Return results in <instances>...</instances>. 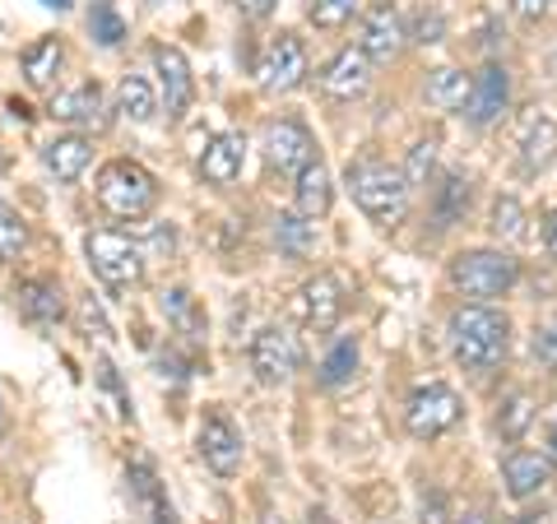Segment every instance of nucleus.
<instances>
[{
  "instance_id": "1",
  "label": "nucleus",
  "mask_w": 557,
  "mask_h": 524,
  "mask_svg": "<svg viewBox=\"0 0 557 524\" xmlns=\"http://www.w3.org/2000/svg\"><path fill=\"white\" fill-rule=\"evenodd\" d=\"M450 348L465 372H493L511 348V321L493 302H469L450 316Z\"/></svg>"
},
{
  "instance_id": "2",
  "label": "nucleus",
  "mask_w": 557,
  "mask_h": 524,
  "mask_svg": "<svg viewBox=\"0 0 557 524\" xmlns=\"http://www.w3.org/2000/svg\"><path fill=\"white\" fill-rule=\"evenodd\" d=\"M348 190H354V204L376 223H399L409 209V182L405 172L381 163V159H358L348 163Z\"/></svg>"
},
{
  "instance_id": "3",
  "label": "nucleus",
  "mask_w": 557,
  "mask_h": 524,
  "mask_svg": "<svg viewBox=\"0 0 557 524\" xmlns=\"http://www.w3.org/2000/svg\"><path fill=\"white\" fill-rule=\"evenodd\" d=\"M153 200H159V182L139 163L116 159L98 172V204L108 209L112 219H145Z\"/></svg>"
},
{
  "instance_id": "4",
  "label": "nucleus",
  "mask_w": 557,
  "mask_h": 524,
  "mask_svg": "<svg viewBox=\"0 0 557 524\" xmlns=\"http://www.w3.org/2000/svg\"><path fill=\"white\" fill-rule=\"evenodd\" d=\"M520 278V265L507 251H465L450 260V284H456L469 302H493L507 297Z\"/></svg>"
},
{
  "instance_id": "5",
  "label": "nucleus",
  "mask_w": 557,
  "mask_h": 524,
  "mask_svg": "<svg viewBox=\"0 0 557 524\" xmlns=\"http://www.w3.org/2000/svg\"><path fill=\"white\" fill-rule=\"evenodd\" d=\"M84 255H89L94 274L112 288H131L145 278V251H139V241H131L116 228H98L84 237Z\"/></svg>"
},
{
  "instance_id": "6",
  "label": "nucleus",
  "mask_w": 557,
  "mask_h": 524,
  "mask_svg": "<svg viewBox=\"0 0 557 524\" xmlns=\"http://www.w3.org/2000/svg\"><path fill=\"white\" fill-rule=\"evenodd\" d=\"M460 413H465L460 395L450 386H442V380H428V386H418L409 395L405 423H409V432L418 436V441H437V436H446L450 427L460 423Z\"/></svg>"
},
{
  "instance_id": "7",
  "label": "nucleus",
  "mask_w": 557,
  "mask_h": 524,
  "mask_svg": "<svg viewBox=\"0 0 557 524\" xmlns=\"http://www.w3.org/2000/svg\"><path fill=\"white\" fill-rule=\"evenodd\" d=\"M256 75H260V89H270V93L298 89L307 79V47H302L298 33H278V38L265 47V57H260Z\"/></svg>"
},
{
  "instance_id": "8",
  "label": "nucleus",
  "mask_w": 557,
  "mask_h": 524,
  "mask_svg": "<svg viewBox=\"0 0 557 524\" xmlns=\"http://www.w3.org/2000/svg\"><path fill=\"white\" fill-rule=\"evenodd\" d=\"M317 159V139L302 121H270L265 126V163L278 177H298V172Z\"/></svg>"
},
{
  "instance_id": "9",
  "label": "nucleus",
  "mask_w": 557,
  "mask_h": 524,
  "mask_svg": "<svg viewBox=\"0 0 557 524\" xmlns=\"http://www.w3.org/2000/svg\"><path fill=\"white\" fill-rule=\"evenodd\" d=\"M409 42V33H405V20L395 14V5H372L368 14H362V24H358V51L368 57L372 65H391L399 51H405Z\"/></svg>"
},
{
  "instance_id": "10",
  "label": "nucleus",
  "mask_w": 557,
  "mask_h": 524,
  "mask_svg": "<svg viewBox=\"0 0 557 524\" xmlns=\"http://www.w3.org/2000/svg\"><path fill=\"white\" fill-rule=\"evenodd\" d=\"M251 372L265 380V386H284V380L298 372V339H293L284 325L256 329V339H251Z\"/></svg>"
},
{
  "instance_id": "11",
  "label": "nucleus",
  "mask_w": 557,
  "mask_h": 524,
  "mask_svg": "<svg viewBox=\"0 0 557 524\" xmlns=\"http://www.w3.org/2000/svg\"><path fill=\"white\" fill-rule=\"evenodd\" d=\"M153 57V75H159V89H163V108H168V121H182L186 108L196 102V79H190V65L177 47L159 42L149 51Z\"/></svg>"
},
{
  "instance_id": "12",
  "label": "nucleus",
  "mask_w": 557,
  "mask_h": 524,
  "mask_svg": "<svg viewBox=\"0 0 557 524\" xmlns=\"http://www.w3.org/2000/svg\"><path fill=\"white\" fill-rule=\"evenodd\" d=\"M507 102H511V75H507V65H483L479 75H474V89H469V102H465V116H469V126H493V121L507 112Z\"/></svg>"
},
{
  "instance_id": "13",
  "label": "nucleus",
  "mask_w": 557,
  "mask_h": 524,
  "mask_svg": "<svg viewBox=\"0 0 557 524\" xmlns=\"http://www.w3.org/2000/svg\"><path fill=\"white\" fill-rule=\"evenodd\" d=\"M368 84H372V61L362 57L358 47H344L339 57L321 70V93L335 98V102L362 98V93H368Z\"/></svg>"
},
{
  "instance_id": "14",
  "label": "nucleus",
  "mask_w": 557,
  "mask_h": 524,
  "mask_svg": "<svg viewBox=\"0 0 557 524\" xmlns=\"http://www.w3.org/2000/svg\"><path fill=\"white\" fill-rule=\"evenodd\" d=\"M200 456L219 478H233L242 469V436L223 413H209L200 423Z\"/></svg>"
},
{
  "instance_id": "15",
  "label": "nucleus",
  "mask_w": 557,
  "mask_h": 524,
  "mask_svg": "<svg viewBox=\"0 0 557 524\" xmlns=\"http://www.w3.org/2000/svg\"><path fill=\"white\" fill-rule=\"evenodd\" d=\"M298 307H302V321L311 329H335L344 316V284L335 274H317L311 284H302Z\"/></svg>"
},
{
  "instance_id": "16",
  "label": "nucleus",
  "mask_w": 557,
  "mask_h": 524,
  "mask_svg": "<svg viewBox=\"0 0 557 524\" xmlns=\"http://www.w3.org/2000/svg\"><path fill=\"white\" fill-rule=\"evenodd\" d=\"M242 163H247V139L223 130L205 145V159H200V172L209 186H233L242 177Z\"/></svg>"
},
{
  "instance_id": "17",
  "label": "nucleus",
  "mask_w": 557,
  "mask_h": 524,
  "mask_svg": "<svg viewBox=\"0 0 557 524\" xmlns=\"http://www.w3.org/2000/svg\"><path fill=\"white\" fill-rule=\"evenodd\" d=\"M102 112H108V102H102V89L94 79H84L75 89L51 98V116H57L61 126H102Z\"/></svg>"
},
{
  "instance_id": "18",
  "label": "nucleus",
  "mask_w": 557,
  "mask_h": 524,
  "mask_svg": "<svg viewBox=\"0 0 557 524\" xmlns=\"http://www.w3.org/2000/svg\"><path fill=\"white\" fill-rule=\"evenodd\" d=\"M502 478H507V492L516 501H525L553 483V464L539 456V450H511L507 464H502Z\"/></svg>"
},
{
  "instance_id": "19",
  "label": "nucleus",
  "mask_w": 557,
  "mask_h": 524,
  "mask_svg": "<svg viewBox=\"0 0 557 524\" xmlns=\"http://www.w3.org/2000/svg\"><path fill=\"white\" fill-rule=\"evenodd\" d=\"M14 307H20V316L33 325H57L65 316V297L51 278H24V284L14 288Z\"/></svg>"
},
{
  "instance_id": "20",
  "label": "nucleus",
  "mask_w": 557,
  "mask_h": 524,
  "mask_svg": "<svg viewBox=\"0 0 557 524\" xmlns=\"http://www.w3.org/2000/svg\"><path fill=\"white\" fill-rule=\"evenodd\" d=\"M89 159H94V145L84 135H57L42 149V163H47V172L57 182H79L84 167H89Z\"/></svg>"
},
{
  "instance_id": "21",
  "label": "nucleus",
  "mask_w": 557,
  "mask_h": 524,
  "mask_svg": "<svg viewBox=\"0 0 557 524\" xmlns=\"http://www.w3.org/2000/svg\"><path fill=\"white\" fill-rule=\"evenodd\" d=\"M126 483H131V501H135L139 520H145V524H172V506H168L163 487H159V478H153L149 464H131Z\"/></svg>"
},
{
  "instance_id": "22",
  "label": "nucleus",
  "mask_w": 557,
  "mask_h": 524,
  "mask_svg": "<svg viewBox=\"0 0 557 524\" xmlns=\"http://www.w3.org/2000/svg\"><path fill=\"white\" fill-rule=\"evenodd\" d=\"M557 159V121L548 116H530L525 135H520V172H544Z\"/></svg>"
},
{
  "instance_id": "23",
  "label": "nucleus",
  "mask_w": 557,
  "mask_h": 524,
  "mask_svg": "<svg viewBox=\"0 0 557 524\" xmlns=\"http://www.w3.org/2000/svg\"><path fill=\"white\" fill-rule=\"evenodd\" d=\"M293 182H298V214L321 219L325 209H330V200H335V186H330V167H325L321 159H311Z\"/></svg>"
},
{
  "instance_id": "24",
  "label": "nucleus",
  "mask_w": 557,
  "mask_h": 524,
  "mask_svg": "<svg viewBox=\"0 0 557 524\" xmlns=\"http://www.w3.org/2000/svg\"><path fill=\"white\" fill-rule=\"evenodd\" d=\"M116 112L135 121V126H149L153 116H159V93H153V84L145 75H126L116 84Z\"/></svg>"
},
{
  "instance_id": "25",
  "label": "nucleus",
  "mask_w": 557,
  "mask_h": 524,
  "mask_svg": "<svg viewBox=\"0 0 557 524\" xmlns=\"http://www.w3.org/2000/svg\"><path fill=\"white\" fill-rule=\"evenodd\" d=\"M469 89H474V75H465L456 65H442L428 75V102L442 112H460L469 102Z\"/></svg>"
},
{
  "instance_id": "26",
  "label": "nucleus",
  "mask_w": 557,
  "mask_h": 524,
  "mask_svg": "<svg viewBox=\"0 0 557 524\" xmlns=\"http://www.w3.org/2000/svg\"><path fill=\"white\" fill-rule=\"evenodd\" d=\"M65 65V47L61 38H38L28 51H24V79L33 84V89H51Z\"/></svg>"
},
{
  "instance_id": "27",
  "label": "nucleus",
  "mask_w": 557,
  "mask_h": 524,
  "mask_svg": "<svg viewBox=\"0 0 557 524\" xmlns=\"http://www.w3.org/2000/svg\"><path fill=\"white\" fill-rule=\"evenodd\" d=\"M274 241L284 255H307L317 233H311V219L307 214H278L274 219Z\"/></svg>"
},
{
  "instance_id": "28",
  "label": "nucleus",
  "mask_w": 557,
  "mask_h": 524,
  "mask_svg": "<svg viewBox=\"0 0 557 524\" xmlns=\"http://www.w3.org/2000/svg\"><path fill=\"white\" fill-rule=\"evenodd\" d=\"M89 33H94L98 47H121V42H126V20L116 14L112 0H94V10H89Z\"/></svg>"
},
{
  "instance_id": "29",
  "label": "nucleus",
  "mask_w": 557,
  "mask_h": 524,
  "mask_svg": "<svg viewBox=\"0 0 557 524\" xmlns=\"http://www.w3.org/2000/svg\"><path fill=\"white\" fill-rule=\"evenodd\" d=\"M358 372V339H339L321 362V386H344Z\"/></svg>"
},
{
  "instance_id": "30",
  "label": "nucleus",
  "mask_w": 557,
  "mask_h": 524,
  "mask_svg": "<svg viewBox=\"0 0 557 524\" xmlns=\"http://www.w3.org/2000/svg\"><path fill=\"white\" fill-rule=\"evenodd\" d=\"M469 209V177H446L437 186V228H450Z\"/></svg>"
},
{
  "instance_id": "31",
  "label": "nucleus",
  "mask_w": 557,
  "mask_h": 524,
  "mask_svg": "<svg viewBox=\"0 0 557 524\" xmlns=\"http://www.w3.org/2000/svg\"><path fill=\"white\" fill-rule=\"evenodd\" d=\"M362 10V0H307V20L317 28H344Z\"/></svg>"
},
{
  "instance_id": "32",
  "label": "nucleus",
  "mask_w": 557,
  "mask_h": 524,
  "mask_svg": "<svg viewBox=\"0 0 557 524\" xmlns=\"http://www.w3.org/2000/svg\"><path fill=\"white\" fill-rule=\"evenodd\" d=\"M24 247H28V223L0 200V260H20Z\"/></svg>"
},
{
  "instance_id": "33",
  "label": "nucleus",
  "mask_w": 557,
  "mask_h": 524,
  "mask_svg": "<svg viewBox=\"0 0 557 524\" xmlns=\"http://www.w3.org/2000/svg\"><path fill=\"white\" fill-rule=\"evenodd\" d=\"M493 237H502V241H520V237H525V209H520L516 196H502L493 204Z\"/></svg>"
},
{
  "instance_id": "34",
  "label": "nucleus",
  "mask_w": 557,
  "mask_h": 524,
  "mask_svg": "<svg viewBox=\"0 0 557 524\" xmlns=\"http://www.w3.org/2000/svg\"><path fill=\"white\" fill-rule=\"evenodd\" d=\"M534 423V404H530V395H511L507 404H502L497 413V432L507 436V441H516V436H525V427Z\"/></svg>"
},
{
  "instance_id": "35",
  "label": "nucleus",
  "mask_w": 557,
  "mask_h": 524,
  "mask_svg": "<svg viewBox=\"0 0 557 524\" xmlns=\"http://www.w3.org/2000/svg\"><path fill=\"white\" fill-rule=\"evenodd\" d=\"M432 167H437V145H432V139H418L399 172H405V182H409V190H413V186H428Z\"/></svg>"
},
{
  "instance_id": "36",
  "label": "nucleus",
  "mask_w": 557,
  "mask_h": 524,
  "mask_svg": "<svg viewBox=\"0 0 557 524\" xmlns=\"http://www.w3.org/2000/svg\"><path fill=\"white\" fill-rule=\"evenodd\" d=\"M405 33H409V42H418V47H432V42H442L446 20H442L437 10H418V20H413Z\"/></svg>"
},
{
  "instance_id": "37",
  "label": "nucleus",
  "mask_w": 557,
  "mask_h": 524,
  "mask_svg": "<svg viewBox=\"0 0 557 524\" xmlns=\"http://www.w3.org/2000/svg\"><path fill=\"white\" fill-rule=\"evenodd\" d=\"M163 311L172 321H177L182 329H196L200 321H196V302H190V292L186 288H172V292H163Z\"/></svg>"
},
{
  "instance_id": "38",
  "label": "nucleus",
  "mask_w": 557,
  "mask_h": 524,
  "mask_svg": "<svg viewBox=\"0 0 557 524\" xmlns=\"http://www.w3.org/2000/svg\"><path fill=\"white\" fill-rule=\"evenodd\" d=\"M418 524H446V497L442 492H423V501H418Z\"/></svg>"
},
{
  "instance_id": "39",
  "label": "nucleus",
  "mask_w": 557,
  "mask_h": 524,
  "mask_svg": "<svg viewBox=\"0 0 557 524\" xmlns=\"http://www.w3.org/2000/svg\"><path fill=\"white\" fill-rule=\"evenodd\" d=\"M242 20H270V14L278 10V0H237Z\"/></svg>"
},
{
  "instance_id": "40",
  "label": "nucleus",
  "mask_w": 557,
  "mask_h": 524,
  "mask_svg": "<svg viewBox=\"0 0 557 524\" xmlns=\"http://www.w3.org/2000/svg\"><path fill=\"white\" fill-rule=\"evenodd\" d=\"M553 5V0H511V10L520 14V20H525V24H534L539 20V14H544Z\"/></svg>"
},
{
  "instance_id": "41",
  "label": "nucleus",
  "mask_w": 557,
  "mask_h": 524,
  "mask_svg": "<svg viewBox=\"0 0 557 524\" xmlns=\"http://www.w3.org/2000/svg\"><path fill=\"white\" fill-rule=\"evenodd\" d=\"M84 325L98 329V335H108V321H102V311L94 307V297H84Z\"/></svg>"
},
{
  "instance_id": "42",
  "label": "nucleus",
  "mask_w": 557,
  "mask_h": 524,
  "mask_svg": "<svg viewBox=\"0 0 557 524\" xmlns=\"http://www.w3.org/2000/svg\"><path fill=\"white\" fill-rule=\"evenodd\" d=\"M544 247L557 255V209H553V214H548V223H544Z\"/></svg>"
},
{
  "instance_id": "43",
  "label": "nucleus",
  "mask_w": 557,
  "mask_h": 524,
  "mask_svg": "<svg viewBox=\"0 0 557 524\" xmlns=\"http://www.w3.org/2000/svg\"><path fill=\"white\" fill-rule=\"evenodd\" d=\"M450 524H493L487 511H465V515H450Z\"/></svg>"
},
{
  "instance_id": "44",
  "label": "nucleus",
  "mask_w": 557,
  "mask_h": 524,
  "mask_svg": "<svg viewBox=\"0 0 557 524\" xmlns=\"http://www.w3.org/2000/svg\"><path fill=\"white\" fill-rule=\"evenodd\" d=\"M544 353H548V358H557V325H553L548 335H544Z\"/></svg>"
},
{
  "instance_id": "45",
  "label": "nucleus",
  "mask_w": 557,
  "mask_h": 524,
  "mask_svg": "<svg viewBox=\"0 0 557 524\" xmlns=\"http://www.w3.org/2000/svg\"><path fill=\"white\" fill-rule=\"evenodd\" d=\"M42 5H51V10H65V5H70V0H42Z\"/></svg>"
}]
</instances>
